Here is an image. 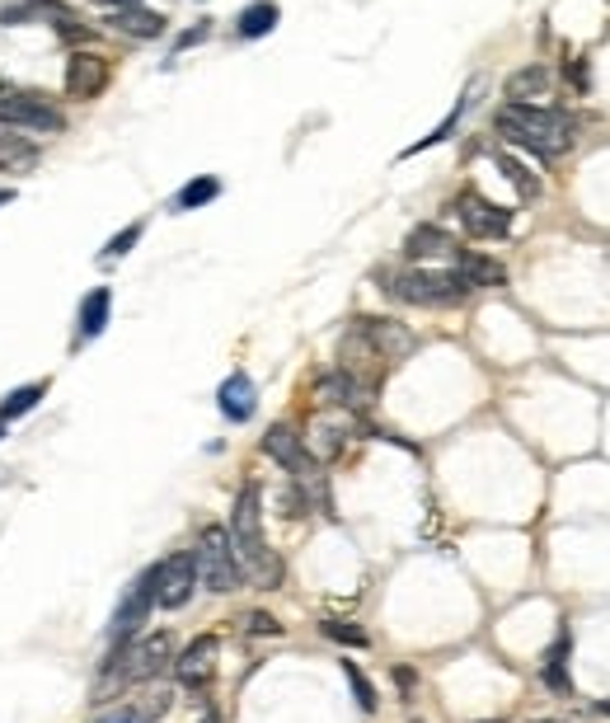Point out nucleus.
Returning <instances> with one entry per match:
<instances>
[{
  "instance_id": "f257e3e1",
  "label": "nucleus",
  "mask_w": 610,
  "mask_h": 723,
  "mask_svg": "<svg viewBox=\"0 0 610 723\" xmlns=\"http://www.w3.org/2000/svg\"><path fill=\"white\" fill-rule=\"evenodd\" d=\"M493 127H498V137L540 155V160H559L578 141V123L568 118L564 108H545V104H503Z\"/></svg>"
},
{
  "instance_id": "f03ea898",
  "label": "nucleus",
  "mask_w": 610,
  "mask_h": 723,
  "mask_svg": "<svg viewBox=\"0 0 610 723\" xmlns=\"http://www.w3.org/2000/svg\"><path fill=\"white\" fill-rule=\"evenodd\" d=\"M230 545H235V559L240 569L254 578L259 587H277L282 583V559L273 554L268 536H263V493L259 484H244L235 493V508H230Z\"/></svg>"
},
{
  "instance_id": "7ed1b4c3",
  "label": "nucleus",
  "mask_w": 610,
  "mask_h": 723,
  "mask_svg": "<svg viewBox=\"0 0 610 723\" xmlns=\"http://www.w3.org/2000/svg\"><path fill=\"white\" fill-rule=\"evenodd\" d=\"M470 292L474 287L456 268H404L385 282V296L404 306H460Z\"/></svg>"
},
{
  "instance_id": "20e7f679",
  "label": "nucleus",
  "mask_w": 610,
  "mask_h": 723,
  "mask_svg": "<svg viewBox=\"0 0 610 723\" xmlns=\"http://www.w3.org/2000/svg\"><path fill=\"white\" fill-rule=\"evenodd\" d=\"M193 559H198V583L207 587V592L226 597V592H235V587H240L244 569H240V559H235V545H230L226 526H202Z\"/></svg>"
},
{
  "instance_id": "39448f33",
  "label": "nucleus",
  "mask_w": 610,
  "mask_h": 723,
  "mask_svg": "<svg viewBox=\"0 0 610 723\" xmlns=\"http://www.w3.org/2000/svg\"><path fill=\"white\" fill-rule=\"evenodd\" d=\"M155 601H160V564H151L137 583L127 587V597L118 601V611H113V620H108V639H113V644H127V639L146 625Z\"/></svg>"
},
{
  "instance_id": "423d86ee",
  "label": "nucleus",
  "mask_w": 610,
  "mask_h": 723,
  "mask_svg": "<svg viewBox=\"0 0 610 723\" xmlns=\"http://www.w3.org/2000/svg\"><path fill=\"white\" fill-rule=\"evenodd\" d=\"M0 123L29 127V132H61L66 118H61V108L38 90H0Z\"/></svg>"
},
{
  "instance_id": "0eeeda50",
  "label": "nucleus",
  "mask_w": 610,
  "mask_h": 723,
  "mask_svg": "<svg viewBox=\"0 0 610 723\" xmlns=\"http://www.w3.org/2000/svg\"><path fill=\"white\" fill-rule=\"evenodd\" d=\"M456 216L474 240H503V235H512V212L498 207V202H488L484 193H474V188H465L456 198Z\"/></svg>"
},
{
  "instance_id": "6e6552de",
  "label": "nucleus",
  "mask_w": 610,
  "mask_h": 723,
  "mask_svg": "<svg viewBox=\"0 0 610 723\" xmlns=\"http://www.w3.org/2000/svg\"><path fill=\"white\" fill-rule=\"evenodd\" d=\"M193 592H198V559L193 554H169L165 564H160V601L155 606L183 611L193 601Z\"/></svg>"
},
{
  "instance_id": "1a4fd4ad",
  "label": "nucleus",
  "mask_w": 610,
  "mask_h": 723,
  "mask_svg": "<svg viewBox=\"0 0 610 723\" xmlns=\"http://www.w3.org/2000/svg\"><path fill=\"white\" fill-rule=\"evenodd\" d=\"M169 662H174V634L169 630L146 634L141 644L127 648V681H155Z\"/></svg>"
},
{
  "instance_id": "9d476101",
  "label": "nucleus",
  "mask_w": 610,
  "mask_h": 723,
  "mask_svg": "<svg viewBox=\"0 0 610 723\" xmlns=\"http://www.w3.org/2000/svg\"><path fill=\"white\" fill-rule=\"evenodd\" d=\"M263 451L273 456L287 475H296V479H310V475H320L315 470V461L305 456V442L296 437V428H287V423H273V428L263 432Z\"/></svg>"
},
{
  "instance_id": "9b49d317",
  "label": "nucleus",
  "mask_w": 610,
  "mask_h": 723,
  "mask_svg": "<svg viewBox=\"0 0 610 723\" xmlns=\"http://www.w3.org/2000/svg\"><path fill=\"white\" fill-rule=\"evenodd\" d=\"M108 85V62L99 52H71V62H66V94L71 99H94V94H104Z\"/></svg>"
},
{
  "instance_id": "f8f14e48",
  "label": "nucleus",
  "mask_w": 610,
  "mask_h": 723,
  "mask_svg": "<svg viewBox=\"0 0 610 723\" xmlns=\"http://www.w3.org/2000/svg\"><path fill=\"white\" fill-rule=\"evenodd\" d=\"M212 672H216V634H198L174 658V677H179V686H207Z\"/></svg>"
},
{
  "instance_id": "ddd939ff",
  "label": "nucleus",
  "mask_w": 610,
  "mask_h": 723,
  "mask_svg": "<svg viewBox=\"0 0 610 723\" xmlns=\"http://www.w3.org/2000/svg\"><path fill=\"white\" fill-rule=\"evenodd\" d=\"M320 395L329 404H338V409H366V404L376 400V385H366L348 367H334L329 376H320Z\"/></svg>"
},
{
  "instance_id": "4468645a",
  "label": "nucleus",
  "mask_w": 610,
  "mask_h": 723,
  "mask_svg": "<svg viewBox=\"0 0 610 723\" xmlns=\"http://www.w3.org/2000/svg\"><path fill=\"white\" fill-rule=\"evenodd\" d=\"M216 409H221L230 423H249L254 409H259V390H254V381H249L244 371H230L226 381H221V390H216Z\"/></svg>"
},
{
  "instance_id": "2eb2a0df",
  "label": "nucleus",
  "mask_w": 610,
  "mask_h": 723,
  "mask_svg": "<svg viewBox=\"0 0 610 723\" xmlns=\"http://www.w3.org/2000/svg\"><path fill=\"white\" fill-rule=\"evenodd\" d=\"M549 90H554V66H545V62L521 66V71H512V76L503 80L507 104H535V99H545Z\"/></svg>"
},
{
  "instance_id": "dca6fc26",
  "label": "nucleus",
  "mask_w": 610,
  "mask_h": 723,
  "mask_svg": "<svg viewBox=\"0 0 610 723\" xmlns=\"http://www.w3.org/2000/svg\"><path fill=\"white\" fill-rule=\"evenodd\" d=\"M456 235L442 231V226H432V221H423V226H413L409 235H404V259L409 263H423V259H446V254H456Z\"/></svg>"
},
{
  "instance_id": "f3484780",
  "label": "nucleus",
  "mask_w": 610,
  "mask_h": 723,
  "mask_svg": "<svg viewBox=\"0 0 610 723\" xmlns=\"http://www.w3.org/2000/svg\"><path fill=\"white\" fill-rule=\"evenodd\" d=\"M456 273L470 282L474 292L479 287H507V268L488 254H474V249H456Z\"/></svg>"
},
{
  "instance_id": "a211bd4d",
  "label": "nucleus",
  "mask_w": 610,
  "mask_h": 723,
  "mask_svg": "<svg viewBox=\"0 0 610 723\" xmlns=\"http://www.w3.org/2000/svg\"><path fill=\"white\" fill-rule=\"evenodd\" d=\"M493 165H498V174H503L507 184L517 188V198L521 202H535L540 193H545V184H540V174L531 170V165H521L512 151H493Z\"/></svg>"
},
{
  "instance_id": "6ab92c4d",
  "label": "nucleus",
  "mask_w": 610,
  "mask_h": 723,
  "mask_svg": "<svg viewBox=\"0 0 610 723\" xmlns=\"http://www.w3.org/2000/svg\"><path fill=\"white\" fill-rule=\"evenodd\" d=\"M108 24H113L118 33H127V38H141V43H151V38L165 33V15H155V10H146V5H137V10H118V15H108Z\"/></svg>"
},
{
  "instance_id": "aec40b11",
  "label": "nucleus",
  "mask_w": 610,
  "mask_h": 723,
  "mask_svg": "<svg viewBox=\"0 0 610 723\" xmlns=\"http://www.w3.org/2000/svg\"><path fill=\"white\" fill-rule=\"evenodd\" d=\"M568 644H573V634L568 630H559V639L545 648V667H540V677H545V686L549 691H559V695H568L573 691V681H568Z\"/></svg>"
},
{
  "instance_id": "412c9836",
  "label": "nucleus",
  "mask_w": 610,
  "mask_h": 723,
  "mask_svg": "<svg viewBox=\"0 0 610 723\" xmlns=\"http://www.w3.org/2000/svg\"><path fill=\"white\" fill-rule=\"evenodd\" d=\"M108 315H113V292H108V287H94V292L80 301V339H99L108 329Z\"/></svg>"
},
{
  "instance_id": "4be33fe9",
  "label": "nucleus",
  "mask_w": 610,
  "mask_h": 723,
  "mask_svg": "<svg viewBox=\"0 0 610 723\" xmlns=\"http://www.w3.org/2000/svg\"><path fill=\"white\" fill-rule=\"evenodd\" d=\"M277 19H282V10H277L273 0H254V5H244L240 10L235 33H240V38H268V33L277 29Z\"/></svg>"
},
{
  "instance_id": "5701e85b",
  "label": "nucleus",
  "mask_w": 610,
  "mask_h": 723,
  "mask_svg": "<svg viewBox=\"0 0 610 723\" xmlns=\"http://www.w3.org/2000/svg\"><path fill=\"white\" fill-rule=\"evenodd\" d=\"M221 198V179L216 174H198V179H188V184L174 193V212H198L207 202Z\"/></svg>"
},
{
  "instance_id": "b1692460",
  "label": "nucleus",
  "mask_w": 610,
  "mask_h": 723,
  "mask_svg": "<svg viewBox=\"0 0 610 723\" xmlns=\"http://www.w3.org/2000/svg\"><path fill=\"white\" fill-rule=\"evenodd\" d=\"M43 395H47V385H43V381H33V385H19V390H10V395L0 400V423H10V418L33 414Z\"/></svg>"
},
{
  "instance_id": "393cba45",
  "label": "nucleus",
  "mask_w": 610,
  "mask_h": 723,
  "mask_svg": "<svg viewBox=\"0 0 610 723\" xmlns=\"http://www.w3.org/2000/svg\"><path fill=\"white\" fill-rule=\"evenodd\" d=\"M460 113H465V99H460V104H456V108H451V113H446L442 123L432 127V132H427V137H423V141H418V146H409V151H404V155H418V151H427V146H442V141H446V137H451V132H456V123H460Z\"/></svg>"
},
{
  "instance_id": "a878e982",
  "label": "nucleus",
  "mask_w": 610,
  "mask_h": 723,
  "mask_svg": "<svg viewBox=\"0 0 610 723\" xmlns=\"http://www.w3.org/2000/svg\"><path fill=\"white\" fill-rule=\"evenodd\" d=\"M329 639H338V644H348V648H366L371 644V634L362 630V625H352V620H324L320 625Z\"/></svg>"
},
{
  "instance_id": "bb28decb",
  "label": "nucleus",
  "mask_w": 610,
  "mask_h": 723,
  "mask_svg": "<svg viewBox=\"0 0 610 723\" xmlns=\"http://www.w3.org/2000/svg\"><path fill=\"white\" fill-rule=\"evenodd\" d=\"M343 677H348L352 695H357V705H362L366 714H371V709L381 705V700H376V686H371V681L362 677V667H357V662H343Z\"/></svg>"
},
{
  "instance_id": "cd10ccee",
  "label": "nucleus",
  "mask_w": 610,
  "mask_h": 723,
  "mask_svg": "<svg viewBox=\"0 0 610 723\" xmlns=\"http://www.w3.org/2000/svg\"><path fill=\"white\" fill-rule=\"evenodd\" d=\"M141 231H146L141 221H132L127 231H118V235H113V240H108V245H104V259H122V254H127V249H132V245H137V240H141Z\"/></svg>"
},
{
  "instance_id": "c85d7f7f",
  "label": "nucleus",
  "mask_w": 610,
  "mask_h": 723,
  "mask_svg": "<svg viewBox=\"0 0 610 723\" xmlns=\"http://www.w3.org/2000/svg\"><path fill=\"white\" fill-rule=\"evenodd\" d=\"M244 630H249V634H263V639H273V634H282V625H277L268 611H254V616L244 620Z\"/></svg>"
},
{
  "instance_id": "c756f323",
  "label": "nucleus",
  "mask_w": 610,
  "mask_h": 723,
  "mask_svg": "<svg viewBox=\"0 0 610 723\" xmlns=\"http://www.w3.org/2000/svg\"><path fill=\"white\" fill-rule=\"evenodd\" d=\"M207 33H212V24L202 19V24H193L188 33H179V43H174V52H183V47H198V43H207Z\"/></svg>"
},
{
  "instance_id": "7c9ffc66",
  "label": "nucleus",
  "mask_w": 610,
  "mask_h": 723,
  "mask_svg": "<svg viewBox=\"0 0 610 723\" xmlns=\"http://www.w3.org/2000/svg\"><path fill=\"white\" fill-rule=\"evenodd\" d=\"M564 76H568V85H573V90H587V85H592V80H587V62H582V57H573V62L564 66Z\"/></svg>"
},
{
  "instance_id": "2f4dec72",
  "label": "nucleus",
  "mask_w": 610,
  "mask_h": 723,
  "mask_svg": "<svg viewBox=\"0 0 610 723\" xmlns=\"http://www.w3.org/2000/svg\"><path fill=\"white\" fill-rule=\"evenodd\" d=\"M99 723H151V714L146 709H118V714H108V719Z\"/></svg>"
},
{
  "instance_id": "473e14b6",
  "label": "nucleus",
  "mask_w": 610,
  "mask_h": 723,
  "mask_svg": "<svg viewBox=\"0 0 610 723\" xmlns=\"http://www.w3.org/2000/svg\"><path fill=\"white\" fill-rule=\"evenodd\" d=\"M413 681H418V677H413V667H395V686H399L404 695L413 691Z\"/></svg>"
},
{
  "instance_id": "72a5a7b5",
  "label": "nucleus",
  "mask_w": 610,
  "mask_h": 723,
  "mask_svg": "<svg viewBox=\"0 0 610 723\" xmlns=\"http://www.w3.org/2000/svg\"><path fill=\"white\" fill-rule=\"evenodd\" d=\"M99 5H108V10H113V15H118V10H137L141 0H99Z\"/></svg>"
},
{
  "instance_id": "f704fd0d",
  "label": "nucleus",
  "mask_w": 610,
  "mask_h": 723,
  "mask_svg": "<svg viewBox=\"0 0 610 723\" xmlns=\"http://www.w3.org/2000/svg\"><path fill=\"white\" fill-rule=\"evenodd\" d=\"M592 714H610V700H596V705H592Z\"/></svg>"
},
{
  "instance_id": "c9c22d12",
  "label": "nucleus",
  "mask_w": 610,
  "mask_h": 723,
  "mask_svg": "<svg viewBox=\"0 0 610 723\" xmlns=\"http://www.w3.org/2000/svg\"><path fill=\"white\" fill-rule=\"evenodd\" d=\"M0 202H15V188H0Z\"/></svg>"
},
{
  "instance_id": "e433bc0d",
  "label": "nucleus",
  "mask_w": 610,
  "mask_h": 723,
  "mask_svg": "<svg viewBox=\"0 0 610 723\" xmlns=\"http://www.w3.org/2000/svg\"><path fill=\"white\" fill-rule=\"evenodd\" d=\"M540 723H564V719H540Z\"/></svg>"
},
{
  "instance_id": "4c0bfd02",
  "label": "nucleus",
  "mask_w": 610,
  "mask_h": 723,
  "mask_svg": "<svg viewBox=\"0 0 610 723\" xmlns=\"http://www.w3.org/2000/svg\"><path fill=\"white\" fill-rule=\"evenodd\" d=\"M0 437H5V423H0Z\"/></svg>"
}]
</instances>
